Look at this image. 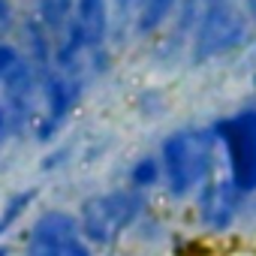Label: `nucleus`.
I'll return each mask as SVG.
<instances>
[{"mask_svg": "<svg viewBox=\"0 0 256 256\" xmlns=\"http://www.w3.org/2000/svg\"><path fill=\"white\" fill-rule=\"evenodd\" d=\"M217 142L211 136V126H178L160 142V169L166 196L175 202L193 199L202 184L214 178L217 166Z\"/></svg>", "mask_w": 256, "mask_h": 256, "instance_id": "1", "label": "nucleus"}, {"mask_svg": "<svg viewBox=\"0 0 256 256\" xmlns=\"http://www.w3.org/2000/svg\"><path fill=\"white\" fill-rule=\"evenodd\" d=\"M250 34H253V24L241 6V0H205L190 36L193 66H205L211 60L235 54L250 42Z\"/></svg>", "mask_w": 256, "mask_h": 256, "instance_id": "2", "label": "nucleus"}, {"mask_svg": "<svg viewBox=\"0 0 256 256\" xmlns=\"http://www.w3.org/2000/svg\"><path fill=\"white\" fill-rule=\"evenodd\" d=\"M148 211V196L133 187H114L96 196H88L76 217L84 241L90 247H108L124 232H130Z\"/></svg>", "mask_w": 256, "mask_h": 256, "instance_id": "3", "label": "nucleus"}, {"mask_svg": "<svg viewBox=\"0 0 256 256\" xmlns=\"http://www.w3.org/2000/svg\"><path fill=\"white\" fill-rule=\"evenodd\" d=\"M226 178L247 199L256 193V106H241L211 124Z\"/></svg>", "mask_w": 256, "mask_h": 256, "instance_id": "4", "label": "nucleus"}, {"mask_svg": "<svg viewBox=\"0 0 256 256\" xmlns=\"http://www.w3.org/2000/svg\"><path fill=\"white\" fill-rule=\"evenodd\" d=\"M24 256H94V247L84 241L76 211L48 208L30 223Z\"/></svg>", "mask_w": 256, "mask_h": 256, "instance_id": "5", "label": "nucleus"}, {"mask_svg": "<svg viewBox=\"0 0 256 256\" xmlns=\"http://www.w3.org/2000/svg\"><path fill=\"white\" fill-rule=\"evenodd\" d=\"M82 100V82L70 72H48L42 78V102H40V118L34 124L36 142H54L58 133L70 124L72 112L78 108Z\"/></svg>", "mask_w": 256, "mask_h": 256, "instance_id": "6", "label": "nucleus"}, {"mask_svg": "<svg viewBox=\"0 0 256 256\" xmlns=\"http://www.w3.org/2000/svg\"><path fill=\"white\" fill-rule=\"evenodd\" d=\"M196 202V220L205 232L211 235H223L229 232L238 217H241V208H244V196L235 190V184L226 178V175H214L208 184H202V190L193 196Z\"/></svg>", "mask_w": 256, "mask_h": 256, "instance_id": "7", "label": "nucleus"}, {"mask_svg": "<svg viewBox=\"0 0 256 256\" xmlns=\"http://www.w3.org/2000/svg\"><path fill=\"white\" fill-rule=\"evenodd\" d=\"M72 24L88 40V48L100 52L108 40V30H112V4L108 0H76Z\"/></svg>", "mask_w": 256, "mask_h": 256, "instance_id": "8", "label": "nucleus"}, {"mask_svg": "<svg viewBox=\"0 0 256 256\" xmlns=\"http://www.w3.org/2000/svg\"><path fill=\"white\" fill-rule=\"evenodd\" d=\"M181 0H139V6L133 12V34L139 40L157 36L178 12Z\"/></svg>", "mask_w": 256, "mask_h": 256, "instance_id": "9", "label": "nucleus"}, {"mask_svg": "<svg viewBox=\"0 0 256 256\" xmlns=\"http://www.w3.org/2000/svg\"><path fill=\"white\" fill-rule=\"evenodd\" d=\"M72 12H76V0H34V18L52 34V40H58L66 30Z\"/></svg>", "mask_w": 256, "mask_h": 256, "instance_id": "10", "label": "nucleus"}, {"mask_svg": "<svg viewBox=\"0 0 256 256\" xmlns=\"http://www.w3.org/2000/svg\"><path fill=\"white\" fill-rule=\"evenodd\" d=\"M36 199H40V190L36 187H28V190H16L4 205H0V244H4V238L22 223V217L34 208Z\"/></svg>", "mask_w": 256, "mask_h": 256, "instance_id": "11", "label": "nucleus"}, {"mask_svg": "<svg viewBox=\"0 0 256 256\" xmlns=\"http://www.w3.org/2000/svg\"><path fill=\"white\" fill-rule=\"evenodd\" d=\"M163 184V169H160V157L157 154H142L133 160L130 172H126V187H133L139 193H148L151 187Z\"/></svg>", "mask_w": 256, "mask_h": 256, "instance_id": "12", "label": "nucleus"}, {"mask_svg": "<svg viewBox=\"0 0 256 256\" xmlns=\"http://www.w3.org/2000/svg\"><path fill=\"white\" fill-rule=\"evenodd\" d=\"M22 18H18V10L12 0H0V40H10L12 30H18Z\"/></svg>", "mask_w": 256, "mask_h": 256, "instance_id": "13", "label": "nucleus"}, {"mask_svg": "<svg viewBox=\"0 0 256 256\" xmlns=\"http://www.w3.org/2000/svg\"><path fill=\"white\" fill-rule=\"evenodd\" d=\"M12 136V120H10V112H6V106L0 102V148L6 145V139Z\"/></svg>", "mask_w": 256, "mask_h": 256, "instance_id": "14", "label": "nucleus"}, {"mask_svg": "<svg viewBox=\"0 0 256 256\" xmlns=\"http://www.w3.org/2000/svg\"><path fill=\"white\" fill-rule=\"evenodd\" d=\"M108 4H112L114 10H120V12H130V18H133V12H136V6H139V0H108Z\"/></svg>", "mask_w": 256, "mask_h": 256, "instance_id": "15", "label": "nucleus"}, {"mask_svg": "<svg viewBox=\"0 0 256 256\" xmlns=\"http://www.w3.org/2000/svg\"><path fill=\"white\" fill-rule=\"evenodd\" d=\"M253 88H256V76H253Z\"/></svg>", "mask_w": 256, "mask_h": 256, "instance_id": "16", "label": "nucleus"}]
</instances>
